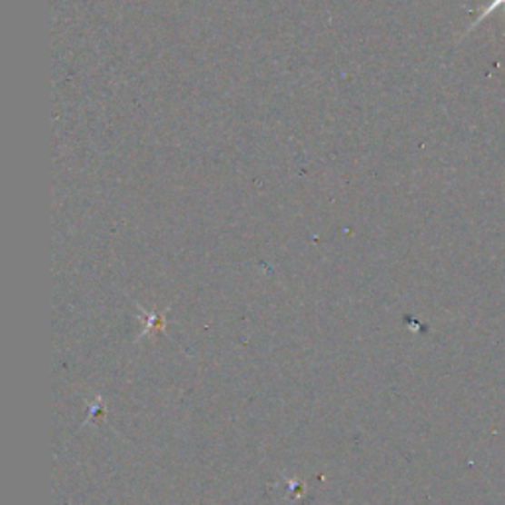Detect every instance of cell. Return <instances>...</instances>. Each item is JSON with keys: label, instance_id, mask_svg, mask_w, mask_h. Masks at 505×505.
I'll list each match as a JSON object with an SVG mask.
<instances>
[{"label": "cell", "instance_id": "cell-1", "mask_svg": "<svg viewBox=\"0 0 505 505\" xmlns=\"http://www.w3.org/2000/svg\"><path fill=\"white\" fill-rule=\"evenodd\" d=\"M500 8H503V10H505V0H491V3H490V5H488V6L484 8V10H481V13H480V16H478V18L474 20V25L468 28V32H464V36H462V38H466L470 32H472L474 28H478V26L481 25V22H484V20H488V18H490V16H491L493 13H496V10H500Z\"/></svg>", "mask_w": 505, "mask_h": 505}]
</instances>
